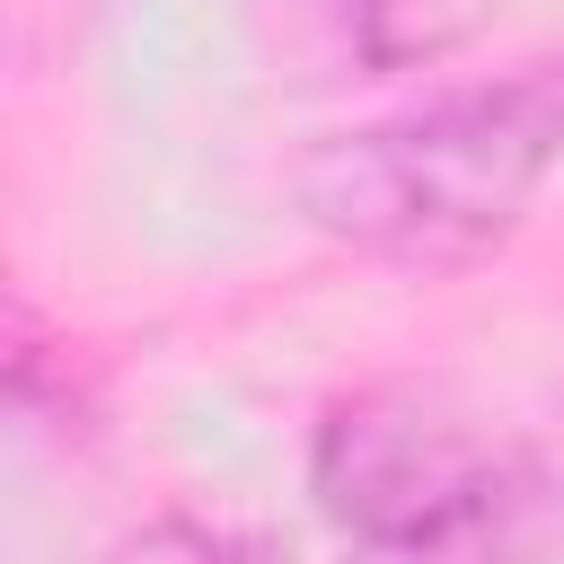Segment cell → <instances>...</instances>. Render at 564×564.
Segmentation results:
<instances>
[{"label":"cell","mask_w":564,"mask_h":564,"mask_svg":"<svg viewBox=\"0 0 564 564\" xmlns=\"http://www.w3.org/2000/svg\"><path fill=\"white\" fill-rule=\"evenodd\" d=\"M317 485L326 502L370 529V538H432V529H458L476 511H494V467L441 432V423H414V414H344L317 449Z\"/></svg>","instance_id":"2"},{"label":"cell","mask_w":564,"mask_h":564,"mask_svg":"<svg viewBox=\"0 0 564 564\" xmlns=\"http://www.w3.org/2000/svg\"><path fill=\"white\" fill-rule=\"evenodd\" d=\"M106 564H256V546L229 529H150L132 546H115Z\"/></svg>","instance_id":"3"},{"label":"cell","mask_w":564,"mask_h":564,"mask_svg":"<svg viewBox=\"0 0 564 564\" xmlns=\"http://www.w3.org/2000/svg\"><path fill=\"white\" fill-rule=\"evenodd\" d=\"M564 159V62H538L502 88L423 106L405 123H379L361 141H335L308 176V203L326 229L361 247H476L494 238L538 176Z\"/></svg>","instance_id":"1"}]
</instances>
